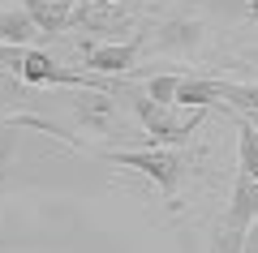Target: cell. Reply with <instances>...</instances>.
Instances as JSON below:
<instances>
[{
  "mask_svg": "<svg viewBox=\"0 0 258 253\" xmlns=\"http://www.w3.org/2000/svg\"><path fill=\"white\" fill-rule=\"evenodd\" d=\"M86 154H99L112 167H129V172L147 176L159 193H164L168 210H181V193L194 176V159L172 146H138V150H112V146H86Z\"/></svg>",
  "mask_w": 258,
  "mask_h": 253,
  "instance_id": "obj_1",
  "label": "cell"
},
{
  "mask_svg": "<svg viewBox=\"0 0 258 253\" xmlns=\"http://www.w3.org/2000/svg\"><path fill=\"white\" fill-rule=\"evenodd\" d=\"M120 99L129 103V112H134V120L142 125V137H147V146H172V150H181L185 142H189L198 129H203V108H194L189 116H176V108H164V103H155L147 95V86H138V81H120Z\"/></svg>",
  "mask_w": 258,
  "mask_h": 253,
  "instance_id": "obj_2",
  "label": "cell"
},
{
  "mask_svg": "<svg viewBox=\"0 0 258 253\" xmlns=\"http://www.w3.org/2000/svg\"><path fill=\"white\" fill-rule=\"evenodd\" d=\"M69 116L78 120L82 133H91L95 142L86 146H103V142H147L142 137V125L120 108V95H108V91H78L74 103H69Z\"/></svg>",
  "mask_w": 258,
  "mask_h": 253,
  "instance_id": "obj_3",
  "label": "cell"
},
{
  "mask_svg": "<svg viewBox=\"0 0 258 253\" xmlns=\"http://www.w3.org/2000/svg\"><path fill=\"white\" fill-rule=\"evenodd\" d=\"M254 219H258V181L232 176L228 206H224V215L215 219V232H211V253H241Z\"/></svg>",
  "mask_w": 258,
  "mask_h": 253,
  "instance_id": "obj_4",
  "label": "cell"
},
{
  "mask_svg": "<svg viewBox=\"0 0 258 253\" xmlns=\"http://www.w3.org/2000/svg\"><path fill=\"white\" fill-rule=\"evenodd\" d=\"M207 43V18L198 9H181L172 13V18L155 22V30H151L147 47L159 56H181V60H194V56L203 52Z\"/></svg>",
  "mask_w": 258,
  "mask_h": 253,
  "instance_id": "obj_5",
  "label": "cell"
},
{
  "mask_svg": "<svg viewBox=\"0 0 258 253\" xmlns=\"http://www.w3.org/2000/svg\"><path fill=\"white\" fill-rule=\"evenodd\" d=\"M142 47H147V30H138L134 39H116V43H82L86 73H99V77H116V73H129L134 64H138Z\"/></svg>",
  "mask_w": 258,
  "mask_h": 253,
  "instance_id": "obj_6",
  "label": "cell"
},
{
  "mask_svg": "<svg viewBox=\"0 0 258 253\" xmlns=\"http://www.w3.org/2000/svg\"><path fill=\"white\" fill-rule=\"evenodd\" d=\"M18 5L30 13V22L39 26L43 43H56L64 30L74 26V13H78V0H18Z\"/></svg>",
  "mask_w": 258,
  "mask_h": 253,
  "instance_id": "obj_7",
  "label": "cell"
},
{
  "mask_svg": "<svg viewBox=\"0 0 258 253\" xmlns=\"http://www.w3.org/2000/svg\"><path fill=\"white\" fill-rule=\"evenodd\" d=\"M220 112L241 116V120H249V125H258V81L220 77Z\"/></svg>",
  "mask_w": 258,
  "mask_h": 253,
  "instance_id": "obj_8",
  "label": "cell"
},
{
  "mask_svg": "<svg viewBox=\"0 0 258 253\" xmlns=\"http://www.w3.org/2000/svg\"><path fill=\"white\" fill-rule=\"evenodd\" d=\"M0 43H13V47H35L43 43V35H39V26L30 22V13L22 9H0Z\"/></svg>",
  "mask_w": 258,
  "mask_h": 253,
  "instance_id": "obj_9",
  "label": "cell"
},
{
  "mask_svg": "<svg viewBox=\"0 0 258 253\" xmlns=\"http://www.w3.org/2000/svg\"><path fill=\"white\" fill-rule=\"evenodd\" d=\"M194 9L203 13V18H224L232 26L258 22V0H194Z\"/></svg>",
  "mask_w": 258,
  "mask_h": 253,
  "instance_id": "obj_10",
  "label": "cell"
},
{
  "mask_svg": "<svg viewBox=\"0 0 258 253\" xmlns=\"http://www.w3.org/2000/svg\"><path fill=\"white\" fill-rule=\"evenodd\" d=\"M232 120H237V176L258 181V125H249L241 116Z\"/></svg>",
  "mask_w": 258,
  "mask_h": 253,
  "instance_id": "obj_11",
  "label": "cell"
},
{
  "mask_svg": "<svg viewBox=\"0 0 258 253\" xmlns=\"http://www.w3.org/2000/svg\"><path fill=\"white\" fill-rule=\"evenodd\" d=\"M181 77H185V73H176V69L151 73V77H147V95H151L155 103H164V108H176V91H181Z\"/></svg>",
  "mask_w": 258,
  "mask_h": 253,
  "instance_id": "obj_12",
  "label": "cell"
},
{
  "mask_svg": "<svg viewBox=\"0 0 258 253\" xmlns=\"http://www.w3.org/2000/svg\"><path fill=\"white\" fill-rule=\"evenodd\" d=\"M13 154H18V125L5 120V125H0V193H5V185H9Z\"/></svg>",
  "mask_w": 258,
  "mask_h": 253,
  "instance_id": "obj_13",
  "label": "cell"
},
{
  "mask_svg": "<svg viewBox=\"0 0 258 253\" xmlns=\"http://www.w3.org/2000/svg\"><path fill=\"white\" fill-rule=\"evenodd\" d=\"M0 99H9V103H18V99H26V91L22 86H13V73L0 64Z\"/></svg>",
  "mask_w": 258,
  "mask_h": 253,
  "instance_id": "obj_14",
  "label": "cell"
},
{
  "mask_svg": "<svg viewBox=\"0 0 258 253\" xmlns=\"http://www.w3.org/2000/svg\"><path fill=\"white\" fill-rule=\"evenodd\" d=\"M241 69H245V73H254V77H258V47L241 52Z\"/></svg>",
  "mask_w": 258,
  "mask_h": 253,
  "instance_id": "obj_15",
  "label": "cell"
},
{
  "mask_svg": "<svg viewBox=\"0 0 258 253\" xmlns=\"http://www.w3.org/2000/svg\"><path fill=\"white\" fill-rule=\"evenodd\" d=\"M241 253H258V219L249 223V236H245V249H241Z\"/></svg>",
  "mask_w": 258,
  "mask_h": 253,
  "instance_id": "obj_16",
  "label": "cell"
},
{
  "mask_svg": "<svg viewBox=\"0 0 258 253\" xmlns=\"http://www.w3.org/2000/svg\"><path fill=\"white\" fill-rule=\"evenodd\" d=\"M82 5H95V9H112V5H120V0H82Z\"/></svg>",
  "mask_w": 258,
  "mask_h": 253,
  "instance_id": "obj_17",
  "label": "cell"
}]
</instances>
